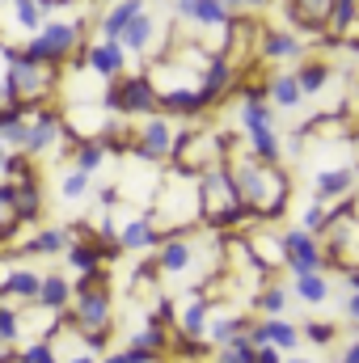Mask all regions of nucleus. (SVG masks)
Wrapping results in <instances>:
<instances>
[{"instance_id":"nucleus-1","label":"nucleus","mask_w":359,"mask_h":363,"mask_svg":"<svg viewBox=\"0 0 359 363\" xmlns=\"http://www.w3.org/2000/svg\"><path fill=\"white\" fill-rule=\"evenodd\" d=\"M228 174L233 186L241 194V203L263 216V220H279L283 207H287V174L279 165L258 161L254 152H228Z\"/></svg>"},{"instance_id":"nucleus-2","label":"nucleus","mask_w":359,"mask_h":363,"mask_svg":"<svg viewBox=\"0 0 359 363\" xmlns=\"http://www.w3.org/2000/svg\"><path fill=\"white\" fill-rule=\"evenodd\" d=\"M4 60H9V72H4V106H34L43 110V101L55 93L60 85V72L47 68V64H34L21 55V47H4Z\"/></svg>"},{"instance_id":"nucleus-3","label":"nucleus","mask_w":359,"mask_h":363,"mask_svg":"<svg viewBox=\"0 0 359 363\" xmlns=\"http://www.w3.org/2000/svg\"><path fill=\"white\" fill-rule=\"evenodd\" d=\"M199 194H203V224H207L211 233H224V228H233V224H241V220L254 216V211L241 203L228 165L199 174Z\"/></svg>"},{"instance_id":"nucleus-4","label":"nucleus","mask_w":359,"mask_h":363,"mask_svg":"<svg viewBox=\"0 0 359 363\" xmlns=\"http://www.w3.org/2000/svg\"><path fill=\"white\" fill-rule=\"evenodd\" d=\"M237 118H241V127L250 135V152L258 161L275 165L279 161V135H275V106L267 101V93L263 89L245 93V101L237 106Z\"/></svg>"},{"instance_id":"nucleus-5","label":"nucleus","mask_w":359,"mask_h":363,"mask_svg":"<svg viewBox=\"0 0 359 363\" xmlns=\"http://www.w3.org/2000/svg\"><path fill=\"white\" fill-rule=\"evenodd\" d=\"M81 34H85V21H47V30H43V34H34V38L21 47V55L60 72V68L77 55Z\"/></svg>"},{"instance_id":"nucleus-6","label":"nucleus","mask_w":359,"mask_h":363,"mask_svg":"<svg viewBox=\"0 0 359 363\" xmlns=\"http://www.w3.org/2000/svg\"><path fill=\"white\" fill-rule=\"evenodd\" d=\"M64 325L89 334V330H110V291H106V274L93 271L77 279V300L72 313H64Z\"/></svg>"},{"instance_id":"nucleus-7","label":"nucleus","mask_w":359,"mask_h":363,"mask_svg":"<svg viewBox=\"0 0 359 363\" xmlns=\"http://www.w3.org/2000/svg\"><path fill=\"white\" fill-rule=\"evenodd\" d=\"M228 152H233V144L220 131H186L182 144H178L174 165L186 169V174H207V169L228 165Z\"/></svg>"},{"instance_id":"nucleus-8","label":"nucleus","mask_w":359,"mask_h":363,"mask_svg":"<svg viewBox=\"0 0 359 363\" xmlns=\"http://www.w3.org/2000/svg\"><path fill=\"white\" fill-rule=\"evenodd\" d=\"M101 106L106 110H114V114H157L161 110V93L153 85V77L148 72H140V77H118L114 85H106L101 93Z\"/></svg>"},{"instance_id":"nucleus-9","label":"nucleus","mask_w":359,"mask_h":363,"mask_svg":"<svg viewBox=\"0 0 359 363\" xmlns=\"http://www.w3.org/2000/svg\"><path fill=\"white\" fill-rule=\"evenodd\" d=\"M182 135L186 131H178L165 114H153L140 131H136V157L140 161H148V165H157V161H174L178 157V144H182Z\"/></svg>"},{"instance_id":"nucleus-10","label":"nucleus","mask_w":359,"mask_h":363,"mask_svg":"<svg viewBox=\"0 0 359 363\" xmlns=\"http://www.w3.org/2000/svg\"><path fill=\"white\" fill-rule=\"evenodd\" d=\"M283 245H287V271L296 274H313V271H326L330 258H326V241L309 228H287L283 233Z\"/></svg>"},{"instance_id":"nucleus-11","label":"nucleus","mask_w":359,"mask_h":363,"mask_svg":"<svg viewBox=\"0 0 359 363\" xmlns=\"http://www.w3.org/2000/svg\"><path fill=\"white\" fill-rule=\"evenodd\" d=\"M72 68H89L97 81L114 85V81L123 77V68H127V47H123V43H89Z\"/></svg>"},{"instance_id":"nucleus-12","label":"nucleus","mask_w":359,"mask_h":363,"mask_svg":"<svg viewBox=\"0 0 359 363\" xmlns=\"http://www.w3.org/2000/svg\"><path fill=\"white\" fill-rule=\"evenodd\" d=\"M194 262H199V241L186 237V233H170L161 241V250H157V271L170 274V279L174 274H186Z\"/></svg>"},{"instance_id":"nucleus-13","label":"nucleus","mask_w":359,"mask_h":363,"mask_svg":"<svg viewBox=\"0 0 359 363\" xmlns=\"http://www.w3.org/2000/svg\"><path fill=\"white\" fill-rule=\"evenodd\" d=\"M250 338H254V347H258V351H263V347H279V351L287 355V351H296V347H300L304 330H300V325H292V321H283V317H263V321H254V325H250Z\"/></svg>"},{"instance_id":"nucleus-14","label":"nucleus","mask_w":359,"mask_h":363,"mask_svg":"<svg viewBox=\"0 0 359 363\" xmlns=\"http://www.w3.org/2000/svg\"><path fill=\"white\" fill-rule=\"evenodd\" d=\"M68 140V123L55 114V110H34V123H30V144H26V157H43L51 144Z\"/></svg>"},{"instance_id":"nucleus-15","label":"nucleus","mask_w":359,"mask_h":363,"mask_svg":"<svg viewBox=\"0 0 359 363\" xmlns=\"http://www.w3.org/2000/svg\"><path fill=\"white\" fill-rule=\"evenodd\" d=\"M334 9H338V0H287V17H292V26H296V30H309V34L330 30Z\"/></svg>"},{"instance_id":"nucleus-16","label":"nucleus","mask_w":359,"mask_h":363,"mask_svg":"<svg viewBox=\"0 0 359 363\" xmlns=\"http://www.w3.org/2000/svg\"><path fill=\"white\" fill-rule=\"evenodd\" d=\"M144 13H148V0H114V4L101 13V21H97L101 43H118V38H123V30H127L136 17H144Z\"/></svg>"},{"instance_id":"nucleus-17","label":"nucleus","mask_w":359,"mask_h":363,"mask_svg":"<svg viewBox=\"0 0 359 363\" xmlns=\"http://www.w3.org/2000/svg\"><path fill=\"white\" fill-rule=\"evenodd\" d=\"M174 13H178V17H194V21L207 26V30H220V26L233 21V9H228L224 0H174Z\"/></svg>"},{"instance_id":"nucleus-18","label":"nucleus","mask_w":359,"mask_h":363,"mask_svg":"<svg viewBox=\"0 0 359 363\" xmlns=\"http://www.w3.org/2000/svg\"><path fill=\"white\" fill-rule=\"evenodd\" d=\"M165 237H170V233H161V228L153 224V216H136V220H127V224L118 228L123 250H161Z\"/></svg>"},{"instance_id":"nucleus-19","label":"nucleus","mask_w":359,"mask_h":363,"mask_svg":"<svg viewBox=\"0 0 359 363\" xmlns=\"http://www.w3.org/2000/svg\"><path fill=\"white\" fill-rule=\"evenodd\" d=\"M0 296H4V300H17V304H38V296H43V274L26 271V267H13V271L4 274V283H0Z\"/></svg>"},{"instance_id":"nucleus-20","label":"nucleus","mask_w":359,"mask_h":363,"mask_svg":"<svg viewBox=\"0 0 359 363\" xmlns=\"http://www.w3.org/2000/svg\"><path fill=\"white\" fill-rule=\"evenodd\" d=\"M68 300H77V283H68V274H43L38 308H47V313H68Z\"/></svg>"},{"instance_id":"nucleus-21","label":"nucleus","mask_w":359,"mask_h":363,"mask_svg":"<svg viewBox=\"0 0 359 363\" xmlns=\"http://www.w3.org/2000/svg\"><path fill=\"white\" fill-rule=\"evenodd\" d=\"M211 106V97L203 89H165L161 93V110L165 114H186V118H194V114H203Z\"/></svg>"},{"instance_id":"nucleus-22","label":"nucleus","mask_w":359,"mask_h":363,"mask_svg":"<svg viewBox=\"0 0 359 363\" xmlns=\"http://www.w3.org/2000/svg\"><path fill=\"white\" fill-rule=\"evenodd\" d=\"M359 178L355 165H338V169H321L317 174V199L321 203H334V199H343L347 190H351V182Z\"/></svg>"},{"instance_id":"nucleus-23","label":"nucleus","mask_w":359,"mask_h":363,"mask_svg":"<svg viewBox=\"0 0 359 363\" xmlns=\"http://www.w3.org/2000/svg\"><path fill=\"white\" fill-rule=\"evenodd\" d=\"M267 97H270V106H279V110H296L300 97H304L300 77H296V72H275L267 81Z\"/></svg>"},{"instance_id":"nucleus-24","label":"nucleus","mask_w":359,"mask_h":363,"mask_svg":"<svg viewBox=\"0 0 359 363\" xmlns=\"http://www.w3.org/2000/svg\"><path fill=\"white\" fill-rule=\"evenodd\" d=\"M263 55H267L270 64L275 60H300L304 43L296 34H287V30H263Z\"/></svg>"},{"instance_id":"nucleus-25","label":"nucleus","mask_w":359,"mask_h":363,"mask_svg":"<svg viewBox=\"0 0 359 363\" xmlns=\"http://www.w3.org/2000/svg\"><path fill=\"white\" fill-rule=\"evenodd\" d=\"M292 291H296V300H300L304 308H317V304H326V300H330V274H326V271L300 274V279L292 283Z\"/></svg>"},{"instance_id":"nucleus-26","label":"nucleus","mask_w":359,"mask_h":363,"mask_svg":"<svg viewBox=\"0 0 359 363\" xmlns=\"http://www.w3.org/2000/svg\"><path fill=\"white\" fill-rule=\"evenodd\" d=\"M72 233L68 228H38L34 237H26L21 254H60V250H72Z\"/></svg>"},{"instance_id":"nucleus-27","label":"nucleus","mask_w":359,"mask_h":363,"mask_svg":"<svg viewBox=\"0 0 359 363\" xmlns=\"http://www.w3.org/2000/svg\"><path fill=\"white\" fill-rule=\"evenodd\" d=\"M13 211L21 216V224H34V220L43 216V186H38V178L17 182V199H13Z\"/></svg>"},{"instance_id":"nucleus-28","label":"nucleus","mask_w":359,"mask_h":363,"mask_svg":"<svg viewBox=\"0 0 359 363\" xmlns=\"http://www.w3.org/2000/svg\"><path fill=\"white\" fill-rule=\"evenodd\" d=\"M101 258H110L101 250V241H72V250H68V267H77L81 274L101 271Z\"/></svg>"},{"instance_id":"nucleus-29","label":"nucleus","mask_w":359,"mask_h":363,"mask_svg":"<svg viewBox=\"0 0 359 363\" xmlns=\"http://www.w3.org/2000/svg\"><path fill=\"white\" fill-rule=\"evenodd\" d=\"M153 38H157V21H153V17L144 13V17H136V21H131V26L123 30V38H118V43H123L127 51H136V55H144V51L153 47Z\"/></svg>"},{"instance_id":"nucleus-30","label":"nucleus","mask_w":359,"mask_h":363,"mask_svg":"<svg viewBox=\"0 0 359 363\" xmlns=\"http://www.w3.org/2000/svg\"><path fill=\"white\" fill-rule=\"evenodd\" d=\"M207 330H211V300L207 296H194L190 308H186V317H182V334L186 338H203Z\"/></svg>"},{"instance_id":"nucleus-31","label":"nucleus","mask_w":359,"mask_h":363,"mask_svg":"<svg viewBox=\"0 0 359 363\" xmlns=\"http://www.w3.org/2000/svg\"><path fill=\"white\" fill-rule=\"evenodd\" d=\"M106 152H110V148H106L101 140H77V144H72V165L85 169V174H97L101 161H106Z\"/></svg>"},{"instance_id":"nucleus-32","label":"nucleus","mask_w":359,"mask_h":363,"mask_svg":"<svg viewBox=\"0 0 359 363\" xmlns=\"http://www.w3.org/2000/svg\"><path fill=\"white\" fill-rule=\"evenodd\" d=\"M296 77H300L304 97H313V93L326 89V81H330V64H326V60H304V64L296 68Z\"/></svg>"},{"instance_id":"nucleus-33","label":"nucleus","mask_w":359,"mask_h":363,"mask_svg":"<svg viewBox=\"0 0 359 363\" xmlns=\"http://www.w3.org/2000/svg\"><path fill=\"white\" fill-rule=\"evenodd\" d=\"M43 13H47V9H43L38 0H13V17H17V26H21V30H30V38L47 30Z\"/></svg>"},{"instance_id":"nucleus-34","label":"nucleus","mask_w":359,"mask_h":363,"mask_svg":"<svg viewBox=\"0 0 359 363\" xmlns=\"http://www.w3.org/2000/svg\"><path fill=\"white\" fill-rule=\"evenodd\" d=\"M237 334H250V325L241 321V317H233V313H224V317H216L211 321V330H207V338L216 342V347H228Z\"/></svg>"},{"instance_id":"nucleus-35","label":"nucleus","mask_w":359,"mask_h":363,"mask_svg":"<svg viewBox=\"0 0 359 363\" xmlns=\"http://www.w3.org/2000/svg\"><path fill=\"white\" fill-rule=\"evenodd\" d=\"M89 178L93 174H85V169H64V178H60V199L64 203H81L85 194H89Z\"/></svg>"},{"instance_id":"nucleus-36","label":"nucleus","mask_w":359,"mask_h":363,"mask_svg":"<svg viewBox=\"0 0 359 363\" xmlns=\"http://www.w3.org/2000/svg\"><path fill=\"white\" fill-rule=\"evenodd\" d=\"M287 300H292V296H287V287L267 283V287L258 291V300H254V304H258V313H263V317H283V313H287Z\"/></svg>"},{"instance_id":"nucleus-37","label":"nucleus","mask_w":359,"mask_h":363,"mask_svg":"<svg viewBox=\"0 0 359 363\" xmlns=\"http://www.w3.org/2000/svg\"><path fill=\"white\" fill-rule=\"evenodd\" d=\"M17 308H21L17 300H4L0 304V342L4 347H17V338H21V313Z\"/></svg>"},{"instance_id":"nucleus-38","label":"nucleus","mask_w":359,"mask_h":363,"mask_svg":"<svg viewBox=\"0 0 359 363\" xmlns=\"http://www.w3.org/2000/svg\"><path fill=\"white\" fill-rule=\"evenodd\" d=\"M131 347H140V351H157V355H165L170 351V334L157 325V321H148L140 334H131Z\"/></svg>"},{"instance_id":"nucleus-39","label":"nucleus","mask_w":359,"mask_h":363,"mask_svg":"<svg viewBox=\"0 0 359 363\" xmlns=\"http://www.w3.org/2000/svg\"><path fill=\"white\" fill-rule=\"evenodd\" d=\"M330 220H334V216L326 211V203H321V199H313V203L304 207V216H300V228H309V233H317V237H321V233L330 228Z\"/></svg>"},{"instance_id":"nucleus-40","label":"nucleus","mask_w":359,"mask_h":363,"mask_svg":"<svg viewBox=\"0 0 359 363\" xmlns=\"http://www.w3.org/2000/svg\"><path fill=\"white\" fill-rule=\"evenodd\" d=\"M334 334H338V325H334V321H304V338H309V342H317V347H330V342H334Z\"/></svg>"},{"instance_id":"nucleus-41","label":"nucleus","mask_w":359,"mask_h":363,"mask_svg":"<svg viewBox=\"0 0 359 363\" xmlns=\"http://www.w3.org/2000/svg\"><path fill=\"white\" fill-rule=\"evenodd\" d=\"M21 363H60V359H55V351H51V338H43V342L26 347V351H21Z\"/></svg>"},{"instance_id":"nucleus-42","label":"nucleus","mask_w":359,"mask_h":363,"mask_svg":"<svg viewBox=\"0 0 359 363\" xmlns=\"http://www.w3.org/2000/svg\"><path fill=\"white\" fill-rule=\"evenodd\" d=\"M81 342H85L89 355H101V359H106V351H110V330H89V334H81Z\"/></svg>"},{"instance_id":"nucleus-43","label":"nucleus","mask_w":359,"mask_h":363,"mask_svg":"<svg viewBox=\"0 0 359 363\" xmlns=\"http://www.w3.org/2000/svg\"><path fill=\"white\" fill-rule=\"evenodd\" d=\"M343 317H347V321H351V325L359 330V291H351V300L343 304Z\"/></svg>"},{"instance_id":"nucleus-44","label":"nucleus","mask_w":359,"mask_h":363,"mask_svg":"<svg viewBox=\"0 0 359 363\" xmlns=\"http://www.w3.org/2000/svg\"><path fill=\"white\" fill-rule=\"evenodd\" d=\"M338 363H359V330L351 334V342L343 347V359H338Z\"/></svg>"},{"instance_id":"nucleus-45","label":"nucleus","mask_w":359,"mask_h":363,"mask_svg":"<svg viewBox=\"0 0 359 363\" xmlns=\"http://www.w3.org/2000/svg\"><path fill=\"white\" fill-rule=\"evenodd\" d=\"M97 203H101V207H114V203H118V186H106V190H97Z\"/></svg>"},{"instance_id":"nucleus-46","label":"nucleus","mask_w":359,"mask_h":363,"mask_svg":"<svg viewBox=\"0 0 359 363\" xmlns=\"http://www.w3.org/2000/svg\"><path fill=\"white\" fill-rule=\"evenodd\" d=\"M343 279H347V287H355V291H359V267H355V271H347Z\"/></svg>"},{"instance_id":"nucleus-47","label":"nucleus","mask_w":359,"mask_h":363,"mask_svg":"<svg viewBox=\"0 0 359 363\" xmlns=\"http://www.w3.org/2000/svg\"><path fill=\"white\" fill-rule=\"evenodd\" d=\"M68 363H101V359H97V355H89V351H81L77 359H68Z\"/></svg>"},{"instance_id":"nucleus-48","label":"nucleus","mask_w":359,"mask_h":363,"mask_svg":"<svg viewBox=\"0 0 359 363\" xmlns=\"http://www.w3.org/2000/svg\"><path fill=\"white\" fill-rule=\"evenodd\" d=\"M101 363H131V355H127V351H123V355H106Z\"/></svg>"},{"instance_id":"nucleus-49","label":"nucleus","mask_w":359,"mask_h":363,"mask_svg":"<svg viewBox=\"0 0 359 363\" xmlns=\"http://www.w3.org/2000/svg\"><path fill=\"white\" fill-rule=\"evenodd\" d=\"M347 43H355V47H359V21H355V30H351V38H347Z\"/></svg>"},{"instance_id":"nucleus-50","label":"nucleus","mask_w":359,"mask_h":363,"mask_svg":"<svg viewBox=\"0 0 359 363\" xmlns=\"http://www.w3.org/2000/svg\"><path fill=\"white\" fill-rule=\"evenodd\" d=\"M245 4H250V9H263V4H270V0H245Z\"/></svg>"},{"instance_id":"nucleus-51","label":"nucleus","mask_w":359,"mask_h":363,"mask_svg":"<svg viewBox=\"0 0 359 363\" xmlns=\"http://www.w3.org/2000/svg\"><path fill=\"white\" fill-rule=\"evenodd\" d=\"M287 363H317V359H287Z\"/></svg>"},{"instance_id":"nucleus-52","label":"nucleus","mask_w":359,"mask_h":363,"mask_svg":"<svg viewBox=\"0 0 359 363\" xmlns=\"http://www.w3.org/2000/svg\"><path fill=\"white\" fill-rule=\"evenodd\" d=\"M9 4H13V0H9Z\"/></svg>"}]
</instances>
